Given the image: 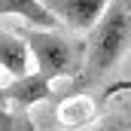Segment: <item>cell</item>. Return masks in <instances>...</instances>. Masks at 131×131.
<instances>
[{"mask_svg": "<svg viewBox=\"0 0 131 131\" xmlns=\"http://www.w3.org/2000/svg\"><path fill=\"white\" fill-rule=\"evenodd\" d=\"M131 49V0L107 3V12L101 15L95 31L85 37V67L79 79H73V89H92L122 61Z\"/></svg>", "mask_w": 131, "mask_h": 131, "instance_id": "6da1fadb", "label": "cell"}, {"mask_svg": "<svg viewBox=\"0 0 131 131\" xmlns=\"http://www.w3.org/2000/svg\"><path fill=\"white\" fill-rule=\"evenodd\" d=\"M18 37L28 43L37 73L52 79H79L85 67V40H70L58 31H34L18 25Z\"/></svg>", "mask_w": 131, "mask_h": 131, "instance_id": "7a4b0ae2", "label": "cell"}, {"mask_svg": "<svg viewBox=\"0 0 131 131\" xmlns=\"http://www.w3.org/2000/svg\"><path fill=\"white\" fill-rule=\"evenodd\" d=\"M3 89H6V85L0 82V107H6V95H3Z\"/></svg>", "mask_w": 131, "mask_h": 131, "instance_id": "9c48e42d", "label": "cell"}, {"mask_svg": "<svg viewBox=\"0 0 131 131\" xmlns=\"http://www.w3.org/2000/svg\"><path fill=\"white\" fill-rule=\"evenodd\" d=\"M92 131H131V119L125 113H113V116H107L101 125H95Z\"/></svg>", "mask_w": 131, "mask_h": 131, "instance_id": "ba28073f", "label": "cell"}, {"mask_svg": "<svg viewBox=\"0 0 131 131\" xmlns=\"http://www.w3.org/2000/svg\"><path fill=\"white\" fill-rule=\"evenodd\" d=\"M113 89H131V82H122V85H113Z\"/></svg>", "mask_w": 131, "mask_h": 131, "instance_id": "30bf717a", "label": "cell"}, {"mask_svg": "<svg viewBox=\"0 0 131 131\" xmlns=\"http://www.w3.org/2000/svg\"><path fill=\"white\" fill-rule=\"evenodd\" d=\"M46 6L70 31H89V34L95 31L101 15L107 12L104 0H46Z\"/></svg>", "mask_w": 131, "mask_h": 131, "instance_id": "3957f363", "label": "cell"}, {"mask_svg": "<svg viewBox=\"0 0 131 131\" xmlns=\"http://www.w3.org/2000/svg\"><path fill=\"white\" fill-rule=\"evenodd\" d=\"M0 15H18L25 28H34V31H55L61 25L49 12L46 0H0Z\"/></svg>", "mask_w": 131, "mask_h": 131, "instance_id": "5b68a950", "label": "cell"}, {"mask_svg": "<svg viewBox=\"0 0 131 131\" xmlns=\"http://www.w3.org/2000/svg\"><path fill=\"white\" fill-rule=\"evenodd\" d=\"M0 131H37L28 110H9L0 107Z\"/></svg>", "mask_w": 131, "mask_h": 131, "instance_id": "52a82bcc", "label": "cell"}, {"mask_svg": "<svg viewBox=\"0 0 131 131\" xmlns=\"http://www.w3.org/2000/svg\"><path fill=\"white\" fill-rule=\"evenodd\" d=\"M3 95H6V104H12V110H28L52 95V82L40 73H28L21 79H12L3 89Z\"/></svg>", "mask_w": 131, "mask_h": 131, "instance_id": "277c9868", "label": "cell"}, {"mask_svg": "<svg viewBox=\"0 0 131 131\" xmlns=\"http://www.w3.org/2000/svg\"><path fill=\"white\" fill-rule=\"evenodd\" d=\"M31 49L18 34L0 31V70L12 73V79H21L31 73Z\"/></svg>", "mask_w": 131, "mask_h": 131, "instance_id": "8992f818", "label": "cell"}]
</instances>
